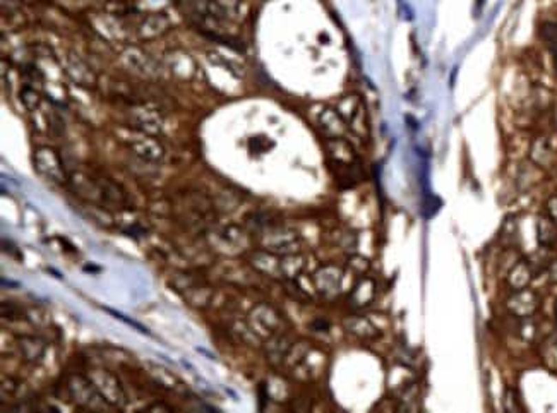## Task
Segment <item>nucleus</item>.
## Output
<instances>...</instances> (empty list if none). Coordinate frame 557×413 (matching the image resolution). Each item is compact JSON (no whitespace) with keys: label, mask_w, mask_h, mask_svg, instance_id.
<instances>
[{"label":"nucleus","mask_w":557,"mask_h":413,"mask_svg":"<svg viewBox=\"0 0 557 413\" xmlns=\"http://www.w3.org/2000/svg\"><path fill=\"white\" fill-rule=\"evenodd\" d=\"M506 309L511 316L523 319V317H534L540 309V297L537 292L530 288L514 290L506 300Z\"/></svg>","instance_id":"f257e3e1"},{"label":"nucleus","mask_w":557,"mask_h":413,"mask_svg":"<svg viewBox=\"0 0 557 413\" xmlns=\"http://www.w3.org/2000/svg\"><path fill=\"white\" fill-rule=\"evenodd\" d=\"M34 165H36V170L40 171L43 177H47L48 180L57 182V184H62L65 182V171L64 167H62L61 158L57 156V153L50 148H40L36 153H34Z\"/></svg>","instance_id":"f03ea898"},{"label":"nucleus","mask_w":557,"mask_h":413,"mask_svg":"<svg viewBox=\"0 0 557 413\" xmlns=\"http://www.w3.org/2000/svg\"><path fill=\"white\" fill-rule=\"evenodd\" d=\"M339 283H341V271L335 266H324L314 275L316 290L326 297L335 295L339 290Z\"/></svg>","instance_id":"7ed1b4c3"},{"label":"nucleus","mask_w":557,"mask_h":413,"mask_svg":"<svg viewBox=\"0 0 557 413\" xmlns=\"http://www.w3.org/2000/svg\"><path fill=\"white\" fill-rule=\"evenodd\" d=\"M535 271L532 268V264L528 262V259H520L516 261V264L509 269L506 276V283L511 290H523L528 288L530 282L534 279Z\"/></svg>","instance_id":"20e7f679"},{"label":"nucleus","mask_w":557,"mask_h":413,"mask_svg":"<svg viewBox=\"0 0 557 413\" xmlns=\"http://www.w3.org/2000/svg\"><path fill=\"white\" fill-rule=\"evenodd\" d=\"M338 112L343 117V120L348 122L353 129H357L360 124V118L364 117V110L362 105H360V100L357 96H345L341 101L338 103Z\"/></svg>","instance_id":"39448f33"},{"label":"nucleus","mask_w":557,"mask_h":413,"mask_svg":"<svg viewBox=\"0 0 557 413\" xmlns=\"http://www.w3.org/2000/svg\"><path fill=\"white\" fill-rule=\"evenodd\" d=\"M319 125L329 139L339 138L345 132V120L335 110H324L319 115Z\"/></svg>","instance_id":"423d86ee"},{"label":"nucleus","mask_w":557,"mask_h":413,"mask_svg":"<svg viewBox=\"0 0 557 413\" xmlns=\"http://www.w3.org/2000/svg\"><path fill=\"white\" fill-rule=\"evenodd\" d=\"M328 151L331 162L335 163H355L357 156L352 146L341 138H333L328 141Z\"/></svg>","instance_id":"0eeeda50"},{"label":"nucleus","mask_w":557,"mask_h":413,"mask_svg":"<svg viewBox=\"0 0 557 413\" xmlns=\"http://www.w3.org/2000/svg\"><path fill=\"white\" fill-rule=\"evenodd\" d=\"M376 295V283L370 278H362L350 293V302L355 307H366L372 302Z\"/></svg>","instance_id":"6e6552de"},{"label":"nucleus","mask_w":557,"mask_h":413,"mask_svg":"<svg viewBox=\"0 0 557 413\" xmlns=\"http://www.w3.org/2000/svg\"><path fill=\"white\" fill-rule=\"evenodd\" d=\"M537 240L540 247H554L557 244V223L547 216L537 220Z\"/></svg>","instance_id":"1a4fd4ad"},{"label":"nucleus","mask_w":557,"mask_h":413,"mask_svg":"<svg viewBox=\"0 0 557 413\" xmlns=\"http://www.w3.org/2000/svg\"><path fill=\"white\" fill-rule=\"evenodd\" d=\"M530 160L537 167H549L552 162V149L545 138H537L530 146Z\"/></svg>","instance_id":"9d476101"},{"label":"nucleus","mask_w":557,"mask_h":413,"mask_svg":"<svg viewBox=\"0 0 557 413\" xmlns=\"http://www.w3.org/2000/svg\"><path fill=\"white\" fill-rule=\"evenodd\" d=\"M132 148L136 149L139 156L148 160H160L163 156V148L160 145H156L151 139H143V141H138L132 145Z\"/></svg>","instance_id":"9b49d317"},{"label":"nucleus","mask_w":557,"mask_h":413,"mask_svg":"<svg viewBox=\"0 0 557 413\" xmlns=\"http://www.w3.org/2000/svg\"><path fill=\"white\" fill-rule=\"evenodd\" d=\"M540 34L544 38L545 45L549 47V50H551L552 59H554V65L557 69V23L542 24Z\"/></svg>","instance_id":"f8f14e48"},{"label":"nucleus","mask_w":557,"mask_h":413,"mask_svg":"<svg viewBox=\"0 0 557 413\" xmlns=\"http://www.w3.org/2000/svg\"><path fill=\"white\" fill-rule=\"evenodd\" d=\"M503 407H504V410H506V412H521V410H523V407H521V401H520V394H518L516 390H513V388H507V390L504 391Z\"/></svg>","instance_id":"ddd939ff"},{"label":"nucleus","mask_w":557,"mask_h":413,"mask_svg":"<svg viewBox=\"0 0 557 413\" xmlns=\"http://www.w3.org/2000/svg\"><path fill=\"white\" fill-rule=\"evenodd\" d=\"M518 330H520L521 338L527 339V341H532L535 338V335H537L538 328L532 317H523V319H520V328Z\"/></svg>","instance_id":"4468645a"},{"label":"nucleus","mask_w":557,"mask_h":413,"mask_svg":"<svg viewBox=\"0 0 557 413\" xmlns=\"http://www.w3.org/2000/svg\"><path fill=\"white\" fill-rule=\"evenodd\" d=\"M21 98H23L24 105H26L30 110H33V108L38 107V103H40V96H38L36 91L33 89V87H24L23 93H21Z\"/></svg>","instance_id":"2eb2a0df"},{"label":"nucleus","mask_w":557,"mask_h":413,"mask_svg":"<svg viewBox=\"0 0 557 413\" xmlns=\"http://www.w3.org/2000/svg\"><path fill=\"white\" fill-rule=\"evenodd\" d=\"M223 12H235L239 7V0H213Z\"/></svg>","instance_id":"dca6fc26"},{"label":"nucleus","mask_w":557,"mask_h":413,"mask_svg":"<svg viewBox=\"0 0 557 413\" xmlns=\"http://www.w3.org/2000/svg\"><path fill=\"white\" fill-rule=\"evenodd\" d=\"M105 310H107V313H110V314H114V316L117 317V319H120V321H124V323H127L129 326H134V328H138L139 331H141V332H146V335H148V330H146V328H143L141 324L134 323V321H129L127 317H125V316H122V314H118V313H115V310H112V309H105Z\"/></svg>","instance_id":"f3484780"},{"label":"nucleus","mask_w":557,"mask_h":413,"mask_svg":"<svg viewBox=\"0 0 557 413\" xmlns=\"http://www.w3.org/2000/svg\"><path fill=\"white\" fill-rule=\"evenodd\" d=\"M547 213L549 218L554 220L557 223V195H552V198L547 199Z\"/></svg>","instance_id":"a211bd4d"},{"label":"nucleus","mask_w":557,"mask_h":413,"mask_svg":"<svg viewBox=\"0 0 557 413\" xmlns=\"http://www.w3.org/2000/svg\"><path fill=\"white\" fill-rule=\"evenodd\" d=\"M547 275H549V279H551L552 283H557V259H552V262L549 264Z\"/></svg>","instance_id":"6ab92c4d"},{"label":"nucleus","mask_w":557,"mask_h":413,"mask_svg":"<svg viewBox=\"0 0 557 413\" xmlns=\"http://www.w3.org/2000/svg\"><path fill=\"white\" fill-rule=\"evenodd\" d=\"M554 313H556V319H557V302H556V307H554Z\"/></svg>","instance_id":"aec40b11"},{"label":"nucleus","mask_w":557,"mask_h":413,"mask_svg":"<svg viewBox=\"0 0 557 413\" xmlns=\"http://www.w3.org/2000/svg\"><path fill=\"white\" fill-rule=\"evenodd\" d=\"M556 120H557V110H556Z\"/></svg>","instance_id":"412c9836"}]
</instances>
